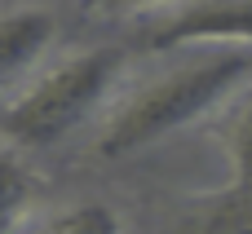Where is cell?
Segmentation results:
<instances>
[{
	"mask_svg": "<svg viewBox=\"0 0 252 234\" xmlns=\"http://www.w3.org/2000/svg\"><path fill=\"white\" fill-rule=\"evenodd\" d=\"M217 137L226 146L235 181H252V84L226 106V115L217 124Z\"/></svg>",
	"mask_w": 252,
	"mask_h": 234,
	"instance_id": "52a82bcc",
	"label": "cell"
},
{
	"mask_svg": "<svg viewBox=\"0 0 252 234\" xmlns=\"http://www.w3.org/2000/svg\"><path fill=\"white\" fill-rule=\"evenodd\" d=\"M27 199H31V173L9 146H0V234L22 217Z\"/></svg>",
	"mask_w": 252,
	"mask_h": 234,
	"instance_id": "ba28073f",
	"label": "cell"
},
{
	"mask_svg": "<svg viewBox=\"0 0 252 234\" xmlns=\"http://www.w3.org/2000/svg\"><path fill=\"white\" fill-rule=\"evenodd\" d=\"M124 58H128L124 44H89L40 71L0 111V146H9L13 155L62 146L111 102L124 75Z\"/></svg>",
	"mask_w": 252,
	"mask_h": 234,
	"instance_id": "7a4b0ae2",
	"label": "cell"
},
{
	"mask_svg": "<svg viewBox=\"0 0 252 234\" xmlns=\"http://www.w3.org/2000/svg\"><path fill=\"white\" fill-rule=\"evenodd\" d=\"M159 234H252V181L230 177L217 190L177 199Z\"/></svg>",
	"mask_w": 252,
	"mask_h": 234,
	"instance_id": "5b68a950",
	"label": "cell"
},
{
	"mask_svg": "<svg viewBox=\"0 0 252 234\" xmlns=\"http://www.w3.org/2000/svg\"><path fill=\"white\" fill-rule=\"evenodd\" d=\"M27 234H124V221L106 199H75L31 221Z\"/></svg>",
	"mask_w": 252,
	"mask_h": 234,
	"instance_id": "8992f818",
	"label": "cell"
},
{
	"mask_svg": "<svg viewBox=\"0 0 252 234\" xmlns=\"http://www.w3.org/2000/svg\"><path fill=\"white\" fill-rule=\"evenodd\" d=\"M128 53L173 49H252V0H195L151 9L128 31Z\"/></svg>",
	"mask_w": 252,
	"mask_h": 234,
	"instance_id": "3957f363",
	"label": "cell"
},
{
	"mask_svg": "<svg viewBox=\"0 0 252 234\" xmlns=\"http://www.w3.org/2000/svg\"><path fill=\"white\" fill-rule=\"evenodd\" d=\"M53 40H58L53 9H4L0 13V111L35 80Z\"/></svg>",
	"mask_w": 252,
	"mask_h": 234,
	"instance_id": "277c9868",
	"label": "cell"
},
{
	"mask_svg": "<svg viewBox=\"0 0 252 234\" xmlns=\"http://www.w3.org/2000/svg\"><path fill=\"white\" fill-rule=\"evenodd\" d=\"M252 84V49H195L177 71L146 80L97 137V159H128L164 137L226 111Z\"/></svg>",
	"mask_w": 252,
	"mask_h": 234,
	"instance_id": "6da1fadb",
	"label": "cell"
}]
</instances>
